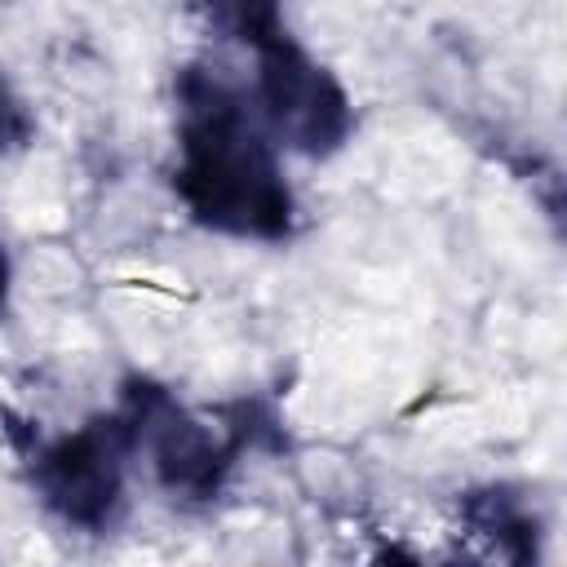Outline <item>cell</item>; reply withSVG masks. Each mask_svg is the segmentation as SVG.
Wrapping results in <instances>:
<instances>
[{"label": "cell", "mask_w": 567, "mask_h": 567, "mask_svg": "<svg viewBox=\"0 0 567 567\" xmlns=\"http://www.w3.org/2000/svg\"><path fill=\"white\" fill-rule=\"evenodd\" d=\"M133 425V447H146L151 470L164 492L182 501H213L244 452V443H257L275 421L261 416V408L239 403L230 408V425H213L195 412H186L164 385L133 377L124 385V408Z\"/></svg>", "instance_id": "obj_2"}, {"label": "cell", "mask_w": 567, "mask_h": 567, "mask_svg": "<svg viewBox=\"0 0 567 567\" xmlns=\"http://www.w3.org/2000/svg\"><path fill=\"white\" fill-rule=\"evenodd\" d=\"M35 137V120L27 111V102L18 97V89L0 75V155H18L27 151Z\"/></svg>", "instance_id": "obj_7"}, {"label": "cell", "mask_w": 567, "mask_h": 567, "mask_svg": "<svg viewBox=\"0 0 567 567\" xmlns=\"http://www.w3.org/2000/svg\"><path fill=\"white\" fill-rule=\"evenodd\" d=\"M9 297V261H4V248H0V306Z\"/></svg>", "instance_id": "obj_8"}, {"label": "cell", "mask_w": 567, "mask_h": 567, "mask_svg": "<svg viewBox=\"0 0 567 567\" xmlns=\"http://www.w3.org/2000/svg\"><path fill=\"white\" fill-rule=\"evenodd\" d=\"M461 527L483 545L487 558L532 563L536 558V518L509 487H478L461 496Z\"/></svg>", "instance_id": "obj_5"}, {"label": "cell", "mask_w": 567, "mask_h": 567, "mask_svg": "<svg viewBox=\"0 0 567 567\" xmlns=\"http://www.w3.org/2000/svg\"><path fill=\"white\" fill-rule=\"evenodd\" d=\"M133 452V425L124 412L93 416L89 425L31 452V483L40 501L71 527H106L120 487L124 456Z\"/></svg>", "instance_id": "obj_3"}, {"label": "cell", "mask_w": 567, "mask_h": 567, "mask_svg": "<svg viewBox=\"0 0 567 567\" xmlns=\"http://www.w3.org/2000/svg\"><path fill=\"white\" fill-rule=\"evenodd\" d=\"M195 9L204 13V22L221 35V40H239L248 44L252 53L284 35V13H279V0H195Z\"/></svg>", "instance_id": "obj_6"}, {"label": "cell", "mask_w": 567, "mask_h": 567, "mask_svg": "<svg viewBox=\"0 0 567 567\" xmlns=\"http://www.w3.org/2000/svg\"><path fill=\"white\" fill-rule=\"evenodd\" d=\"M257 102L266 124L301 155H332L354 128L341 80L315 62L288 31L257 49Z\"/></svg>", "instance_id": "obj_4"}, {"label": "cell", "mask_w": 567, "mask_h": 567, "mask_svg": "<svg viewBox=\"0 0 567 567\" xmlns=\"http://www.w3.org/2000/svg\"><path fill=\"white\" fill-rule=\"evenodd\" d=\"M177 151L173 186L199 226L235 239H284L292 230V190L266 133L239 89L208 66L177 75Z\"/></svg>", "instance_id": "obj_1"}]
</instances>
